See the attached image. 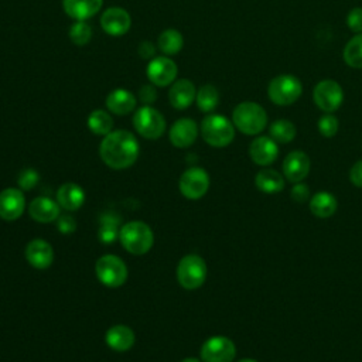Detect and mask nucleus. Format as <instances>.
I'll return each mask as SVG.
<instances>
[{
    "mask_svg": "<svg viewBox=\"0 0 362 362\" xmlns=\"http://www.w3.org/2000/svg\"><path fill=\"white\" fill-rule=\"evenodd\" d=\"M139 150L137 139L130 132L115 130L103 137L99 154L107 167L123 170L134 164L139 157Z\"/></svg>",
    "mask_w": 362,
    "mask_h": 362,
    "instance_id": "obj_1",
    "label": "nucleus"
},
{
    "mask_svg": "<svg viewBox=\"0 0 362 362\" xmlns=\"http://www.w3.org/2000/svg\"><path fill=\"white\" fill-rule=\"evenodd\" d=\"M233 126L243 134H259L267 124L266 110L256 102H240L232 113Z\"/></svg>",
    "mask_w": 362,
    "mask_h": 362,
    "instance_id": "obj_2",
    "label": "nucleus"
},
{
    "mask_svg": "<svg viewBox=\"0 0 362 362\" xmlns=\"http://www.w3.org/2000/svg\"><path fill=\"white\" fill-rule=\"evenodd\" d=\"M119 240L132 255H144L151 249L154 235L147 223L141 221H130L120 228Z\"/></svg>",
    "mask_w": 362,
    "mask_h": 362,
    "instance_id": "obj_3",
    "label": "nucleus"
},
{
    "mask_svg": "<svg viewBox=\"0 0 362 362\" xmlns=\"http://www.w3.org/2000/svg\"><path fill=\"white\" fill-rule=\"evenodd\" d=\"M201 134L209 146L226 147L235 137V126L222 115H208L201 123Z\"/></svg>",
    "mask_w": 362,
    "mask_h": 362,
    "instance_id": "obj_4",
    "label": "nucleus"
},
{
    "mask_svg": "<svg viewBox=\"0 0 362 362\" xmlns=\"http://www.w3.org/2000/svg\"><path fill=\"white\" fill-rule=\"evenodd\" d=\"M303 92V85L300 79L294 75H277L274 76L267 86L269 99L277 106L293 105Z\"/></svg>",
    "mask_w": 362,
    "mask_h": 362,
    "instance_id": "obj_5",
    "label": "nucleus"
},
{
    "mask_svg": "<svg viewBox=\"0 0 362 362\" xmlns=\"http://www.w3.org/2000/svg\"><path fill=\"white\" fill-rule=\"evenodd\" d=\"M206 263L198 255L184 256L177 266L178 283L187 290H197L201 287L206 279Z\"/></svg>",
    "mask_w": 362,
    "mask_h": 362,
    "instance_id": "obj_6",
    "label": "nucleus"
},
{
    "mask_svg": "<svg viewBox=\"0 0 362 362\" xmlns=\"http://www.w3.org/2000/svg\"><path fill=\"white\" fill-rule=\"evenodd\" d=\"M95 273L98 280L106 287H120L127 279V267L124 262L115 255H103L96 260Z\"/></svg>",
    "mask_w": 362,
    "mask_h": 362,
    "instance_id": "obj_7",
    "label": "nucleus"
},
{
    "mask_svg": "<svg viewBox=\"0 0 362 362\" xmlns=\"http://www.w3.org/2000/svg\"><path fill=\"white\" fill-rule=\"evenodd\" d=\"M133 124L140 136L150 140L161 137L165 130L164 116L150 105H144L136 110L133 116Z\"/></svg>",
    "mask_w": 362,
    "mask_h": 362,
    "instance_id": "obj_8",
    "label": "nucleus"
},
{
    "mask_svg": "<svg viewBox=\"0 0 362 362\" xmlns=\"http://www.w3.org/2000/svg\"><path fill=\"white\" fill-rule=\"evenodd\" d=\"M313 100L325 113L335 112L344 100V90L334 79H322L313 89Z\"/></svg>",
    "mask_w": 362,
    "mask_h": 362,
    "instance_id": "obj_9",
    "label": "nucleus"
},
{
    "mask_svg": "<svg viewBox=\"0 0 362 362\" xmlns=\"http://www.w3.org/2000/svg\"><path fill=\"white\" fill-rule=\"evenodd\" d=\"M180 191L188 199L202 198L209 188V175L201 167H191L180 177Z\"/></svg>",
    "mask_w": 362,
    "mask_h": 362,
    "instance_id": "obj_10",
    "label": "nucleus"
},
{
    "mask_svg": "<svg viewBox=\"0 0 362 362\" xmlns=\"http://www.w3.org/2000/svg\"><path fill=\"white\" fill-rule=\"evenodd\" d=\"M235 355V344L226 337H212L201 346V359L204 362H232Z\"/></svg>",
    "mask_w": 362,
    "mask_h": 362,
    "instance_id": "obj_11",
    "label": "nucleus"
},
{
    "mask_svg": "<svg viewBox=\"0 0 362 362\" xmlns=\"http://www.w3.org/2000/svg\"><path fill=\"white\" fill-rule=\"evenodd\" d=\"M100 25L106 34L112 37H120L129 31L132 25V18L124 8L109 7L103 11L100 17Z\"/></svg>",
    "mask_w": 362,
    "mask_h": 362,
    "instance_id": "obj_12",
    "label": "nucleus"
},
{
    "mask_svg": "<svg viewBox=\"0 0 362 362\" xmlns=\"http://www.w3.org/2000/svg\"><path fill=\"white\" fill-rule=\"evenodd\" d=\"M147 76L156 86H167L177 76V65L167 57H156L147 65Z\"/></svg>",
    "mask_w": 362,
    "mask_h": 362,
    "instance_id": "obj_13",
    "label": "nucleus"
},
{
    "mask_svg": "<svg viewBox=\"0 0 362 362\" xmlns=\"http://www.w3.org/2000/svg\"><path fill=\"white\" fill-rule=\"evenodd\" d=\"M25 209V198L18 188H6L0 192V218L16 221Z\"/></svg>",
    "mask_w": 362,
    "mask_h": 362,
    "instance_id": "obj_14",
    "label": "nucleus"
},
{
    "mask_svg": "<svg viewBox=\"0 0 362 362\" xmlns=\"http://www.w3.org/2000/svg\"><path fill=\"white\" fill-rule=\"evenodd\" d=\"M249 156L255 164L266 167L274 163L279 156L277 143L269 136H259L250 143Z\"/></svg>",
    "mask_w": 362,
    "mask_h": 362,
    "instance_id": "obj_15",
    "label": "nucleus"
},
{
    "mask_svg": "<svg viewBox=\"0 0 362 362\" xmlns=\"http://www.w3.org/2000/svg\"><path fill=\"white\" fill-rule=\"evenodd\" d=\"M310 173V158L301 150H294L288 153L283 161V174L284 177L296 184L301 182Z\"/></svg>",
    "mask_w": 362,
    "mask_h": 362,
    "instance_id": "obj_16",
    "label": "nucleus"
},
{
    "mask_svg": "<svg viewBox=\"0 0 362 362\" xmlns=\"http://www.w3.org/2000/svg\"><path fill=\"white\" fill-rule=\"evenodd\" d=\"M25 259L34 269H48L54 260V249L44 239H34L25 246Z\"/></svg>",
    "mask_w": 362,
    "mask_h": 362,
    "instance_id": "obj_17",
    "label": "nucleus"
},
{
    "mask_svg": "<svg viewBox=\"0 0 362 362\" xmlns=\"http://www.w3.org/2000/svg\"><path fill=\"white\" fill-rule=\"evenodd\" d=\"M198 136V126L189 117L178 119L170 129V141L178 148L189 147Z\"/></svg>",
    "mask_w": 362,
    "mask_h": 362,
    "instance_id": "obj_18",
    "label": "nucleus"
},
{
    "mask_svg": "<svg viewBox=\"0 0 362 362\" xmlns=\"http://www.w3.org/2000/svg\"><path fill=\"white\" fill-rule=\"evenodd\" d=\"M59 204L48 197H37L28 205L30 216L41 223L57 221L59 216Z\"/></svg>",
    "mask_w": 362,
    "mask_h": 362,
    "instance_id": "obj_19",
    "label": "nucleus"
},
{
    "mask_svg": "<svg viewBox=\"0 0 362 362\" xmlns=\"http://www.w3.org/2000/svg\"><path fill=\"white\" fill-rule=\"evenodd\" d=\"M197 98V89L194 83L188 79H178L173 83L170 92H168V99L173 107L175 109H187L191 106V103Z\"/></svg>",
    "mask_w": 362,
    "mask_h": 362,
    "instance_id": "obj_20",
    "label": "nucleus"
},
{
    "mask_svg": "<svg viewBox=\"0 0 362 362\" xmlns=\"http://www.w3.org/2000/svg\"><path fill=\"white\" fill-rule=\"evenodd\" d=\"M57 202L66 211H76L85 202V191L75 182L62 184L57 191Z\"/></svg>",
    "mask_w": 362,
    "mask_h": 362,
    "instance_id": "obj_21",
    "label": "nucleus"
},
{
    "mask_svg": "<svg viewBox=\"0 0 362 362\" xmlns=\"http://www.w3.org/2000/svg\"><path fill=\"white\" fill-rule=\"evenodd\" d=\"M103 0H62L65 13L75 20H88L102 8Z\"/></svg>",
    "mask_w": 362,
    "mask_h": 362,
    "instance_id": "obj_22",
    "label": "nucleus"
},
{
    "mask_svg": "<svg viewBox=\"0 0 362 362\" xmlns=\"http://www.w3.org/2000/svg\"><path fill=\"white\" fill-rule=\"evenodd\" d=\"M105 341L109 348H112L117 352H123L133 346L134 332L132 328H129L126 325H122V324L113 325L106 331Z\"/></svg>",
    "mask_w": 362,
    "mask_h": 362,
    "instance_id": "obj_23",
    "label": "nucleus"
},
{
    "mask_svg": "<svg viewBox=\"0 0 362 362\" xmlns=\"http://www.w3.org/2000/svg\"><path fill=\"white\" fill-rule=\"evenodd\" d=\"M136 98L132 92H129L127 89L119 88V89H113L107 96H106V106L107 109L115 113V115H120L124 116L127 113H130L134 107H136Z\"/></svg>",
    "mask_w": 362,
    "mask_h": 362,
    "instance_id": "obj_24",
    "label": "nucleus"
},
{
    "mask_svg": "<svg viewBox=\"0 0 362 362\" xmlns=\"http://www.w3.org/2000/svg\"><path fill=\"white\" fill-rule=\"evenodd\" d=\"M337 208H338V201L331 192L321 191L310 198V211L317 218H321V219L329 218L331 215L335 214Z\"/></svg>",
    "mask_w": 362,
    "mask_h": 362,
    "instance_id": "obj_25",
    "label": "nucleus"
},
{
    "mask_svg": "<svg viewBox=\"0 0 362 362\" xmlns=\"http://www.w3.org/2000/svg\"><path fill=\"white\" fill-rule=\"evenodd\" d=\"M255 184H256L259 191L266 192V194H276V192H280L284 188L283 175L279 171L273 170V168L260 170L256 174Z\"/></svg>",
    "mask_w": 362,
    "mask_h": 362,
    "instance_id": "obj_26",
    "label": "nucleus"
},
{
    "mask_svg": "<svg viewBox=\"0 0 362 362\" xmlns=\"http://www.w3.org/2000/svg\"><path fill=\"white\" fill-rule=\"evenodd\" d=\"M119 223H120V219L116 215H113L112 212H106L100 218V228L98 232L99 240L105 245L113 243L119 238V232H120Z\"/></svg>",
    "mask_w": 362,
    "mask_h": 362,
    "instance_id": "obj_27",
    "label": "nucleus"
},
{
    "mask_svg": "<svg viewBox=\"0 0 362 362\" xmlns=\"http://www.w3.org/2000/svg\"><path fill=\"white\" fill-rule=\"evenodd\" d=\"M344 61L348 66L362 69V33L354 35L344 48Z\"/></svg>",
    "mask_w": 362,
    "mask_h": 362,
    "instance_id": "obj_28",
    "label": "nucleus"
},
{
    "mask_svg": "<svg viewBox=\"0 0 362 362\" xmlns=\"http://www.w3.org/2000/svg\"><path fill=\"white\" fill-rule=\"evenodd\" d=\"M88 127L93 134L98 136H106L112 132L113 127V119L112 116L105 110H93L88 117Z\"/></svg>",
    "mask_w": 362,
    "mask_h": 362,
    "instance_id": "obj_29",
    "label": "nucleus"
},
{
    "mask_svg": "<svg viewBox=\"0 0 362 362\" xmlns=\"http://www.w3.org/2000/svg\"><path fill=\"white\" fill-rule=\"evenodd\" d=\"M182 45H184V38L181 33L174 28H168L163 31L158 37V48L167 55H174L180 52Z\"/></svg>",
    "mask_w": 362,
    "mask_h": 362,
    "instance_id": "obj_30",
    "label": "nucleus"
},
{
    "mask_svg": "<svg viewBox=\"0 0 362 362\" xmlns=\"http://www.w3.org/2000/svg\"><path fill=\"white\" fill-rule=\"evenodd\" d=\"M269 134L276 143H290L296 137V126L287 119H279L270 124Z\"/></svg>",
    "mask_w": 362,
    "mask_h": 362,
    "instance_id": "obj_31",
    "label": "nucleus"
},
{
    "mask_svg": "<svg viewBox=\"0 0 362 362\" xmlns=\"http://www.w3.org/2000/svg\"><path fill=\"white\" fill-rule=\"evenodd\" d=\"M195 100H197V105H198L199 110H202L205 113H209L218 106V102H219L218 89L214 85H204L197 92Z\"/></svg>",
    "mask_w": 362,
    "mask_h": 362,
    "instance_id": "obj_32",
    "label": "nucleus"
},
{
    "mask_svg": "<svg viewBox=\"0 0 362 362\" xmlns=\"http://www.w3.org/2000/svg\"><path fill=\"white\" fill-rule=\"evenodd\" d=\"M69 38L78 47L86 45L90 41V38H92V28L86 23V20H76V23H74L71 25V28H69Z\"/></svg>",
    "mask_w": 362,
    "mask_h": 362,
    "instance_id": "obj_33",
    "label": "nucleus"
},
{
    "mask_svg": "<svg viewBox=\"0 0 362 362\" xmlns=\"http://www.w3.org/2000/svg\"><path fill=\"white\" fill-rule=\"evenodd\" d=\"M318 130L324 137H334L338 132V119L331 113H325L318 120Z\"/></svg>",
    "mask_w": 362,
    "mask_h": 362,
    "instance_id": "obj_34",
    "label": "nucleus"
},
{
    "mask_svg": "<svg viewBox=\"0 0 362 362\" xmlns=\"http://www.w3.org/2000/svg\"><path fill=\"white\" fill-rule=\"evenodd\" d=\"M38 180H40V175L35 170L25 168L20 173V175L17 178V182L23 189H31L38 182Z\"/></svg>",
    "mask_w": 362,
    "mask_h": 362,
    "instance_id": "obj_35",
    "label": "nucleus"
},
{
    "mask_svg": "<svg viewBox=\"0 0 362 362\" xmlns=\"http://www.w3.org/2000/svg\"><path fill=\"white\" fill-rule=\"evenodd\" d=\"M346 25L351 31L356 34L362 33V7H355L348 13Z\"/></svg>",
    "mask_w": 362,
    "mask_h": 362,
    "instance_id": "obj_36",
    "label": "nucleus"
},
{
    "mask_svg": "<svg viewBox=\"0 0 362 362\" xmlns=\"http://www.w3.org/2000/svg\"><path fill=\"white\" fill-rule=\"evenodd\" d=\"M290 195H291L293 201L303 204L310 198V189H308L307 185H304L301 182H296L294 187L290 191Z\"/></svg>",
    "mask_w": 362,
    "mask_h": 362,
    "instance_id": "obj_37",
    "label": "nucleus"
},
{
    "mask_svg": "<svg viewBox=\"0 0 362 362\" xmlns=\"http://www.w3.org/2000/svg\"><path fill=\"white\" fill-rule=\"evenodd\" d=\"M57 228L61 233L69 235L76 229V223H75V219L72 216L62 215V216H58V219H57Z\"/></svg>",
    "mask_w": 362,
    "mask_h": 362,
    "instance_id": "obj_38",
    "label": "nucleus"
},
{
    "mask_svg": "<svg viewBox=\"0 0 362 362\" xmlns=\"http://www.w3.org/2000/svg\"><path fill=\"white\" fill-rule=\"evenodd\" d=\"M139 98L144 105H151L157 99V92L151 85H143L139 90Z\"/></svg>",
    "mask_w": 362,
    "mask_h": 362,
    "instance_id": "obj_39",
    "label": "nucleus"
},
{
    "mask_svg": "<svg viewBox=\"0 0 362 362\" xmlns=\"http://www.w3.org/2000/svg\"><path fill=\"white\" fill-rule=\"evenodd\" d=\"M349 180L351 182L358 187V188H362V160L356 161L351 170H349Z\"/></svg>",
    "mask_w": 362,
    "mask_h": 362,
    "instance_id": "obj_40",
    "label": "nucleus"
},
{
    "mask_svg": "<svg viewBox=\"0 0 362 362\" xmlns=\"http://www.w3.org/2000/svg\"><path fill=\"white\" fill-rule=\"evenodd\" d=\"M137 52H139V55H140L141 58H144V59H150V58L153 59L154 52H156V48H154V45H153L150 41H143V42L139 44Z\"/></svg>",
    "mask_w": 362,
    "mask_h": 362,
    "instance_id": "obj_41",
    "label": "nucleus"
},
{
    "mask_svg": "<svg viewBox=\"0 0 362 362\" xmlns=\"http://www.w3.org/2000/svg\"><path fill=\"white\" fill-rule=\"evenodd\" d=\"M181 362H199L197 358H185V359H182Z\"/></svg>",
    "mask_w": 362,
    "mask_h": 362,
    "instance_id": "obj_42",
    "label": "nucleus"
},
{
    "mask_svg": "<svg viewBox=\"0 0 362 362\" xmlns=\"http://www.w3.org/2000/svg\"><path fill=\"white\" fill-rule=\"evenodd\" d=\"M238 362H257V361L250 359V358H245V359H240V361H238Z\"/></svg>",
    "mask_w": 362,
    "mask_h": 362,
    "instance_id": "obj_43",
    "label": "nucleus"
}]
</instances>
